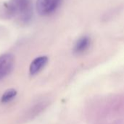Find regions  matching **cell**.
<instances>
[{"label":"cell","mask_w":124,"mask_h":124,"mask_svg":"<svg viewBox=\"0 0 124 124\" xmlns=\"http://www.w3.org/2000/svg\"><path fill=\"white\" fill-rule=\"evenodd\" d=\"M4 15L7 18L16 17L23 24L28 23L33 17L31 0H9L2 7Z\"/></svg>","instance_id":"1"},{"label":"cell","mask_w":124,"mask_h":124,"mask_svg":"<svg viewBox=\"0 0 124 124\" xmlns=\"http://www.w3.org/2000/svg\"><path fill=\"white\" fill-rule=\"evenodd\" d=\"M62 0H37L36 10L40 15L52 14L60 7Z\"/></svg>","instance_id":"2"},{"label":"cell","mask_w":124,"mask_h":124,"mask_svg":"<svg viewBox=\"0 0 124 124\" xmlns=\"http://www.w3.org/2000/svg\"><path fill=\"white\" fill-rule=\"evenodd\" d=\"M15 64V57L11 53L0 56V80L4 78L12 72Z\"/></svg>","instance_id":"3"},{"label":"cell","mask_w":124,"mask_h":124,"mask_svg":"<svg viewBox=\"0 0 124 124\" xmlns=\"http://www.w3.org/2000/svg\"><path fill=\"white\" fill-rule=\"evenodd\" d=\"M47 62H48V58L45 56L36 58L34 60H33V61L30 65L29 67L30 74L31 75H35L38 74L46 65Z\"/></svg>","instance_id":"4"},{"label":"cell","mask_w":124,"mask_h":124,"mask_svg":"<svg viewBox=\"0 0 124 124\" xmlns=\"http://www.w3.org/2000/svg\"><path fill=\"white\" fill-rule=\"evenodd\" d=\"M90 45H91L90 38L87 36H84L77 40V42L74 45L73 51L76 54H82L89 48Z\"/></svg>","instance_id":"5"},{"label":"cell","mask_w":124,"mask_h":124,"mask_svg":"<svg viewBox=\"0 0 124 124\" xmlns=\"http://www.w3.org/2000/svg\"><path fill=\"white\" fill-rule=\"evenodd\" d=\"M16 95H17L16 90H15L13 88L8 89L2 94V96L1 97V102L2 103H7L9 102H10L12 99H13Z\"/></svg>","instance_id":"6"}]
</instances>
